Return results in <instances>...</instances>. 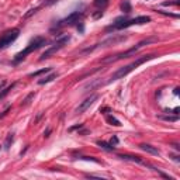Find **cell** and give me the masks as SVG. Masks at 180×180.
Returning a JSON list of instances; mask_svg holds the SVG:
<instances>
[{"instance_id": "cell-1", "label": "cell", "mask_w": 180, "mask_h": 180, "mask_svg": "<svg viewBox=\"0 0 180 180\" xmlns=\"http://www.w3.org/2000/svg\"><path fill=\"white\" fill-rule=\"evenodd\" d=\"M156 55H154V53H151V55H144V56H141V58H138L135 61V62H132V63H130V65H127V66H122V68H120V69H117V71L114 72V73L110 76V79L107 80L106 83H110V82H114V80H118V79H122L124 76H127L130 72H132L135 68H138L139 65H142V63H145L146 61H149V59H154Z\"/></svg>"}, {"instance_id": "cell-2", "label": "cell", "mask_w": 180, "mask_h": 180, "mask_svg": "<svg viewBox=\"0 0 180 180\" xmlns=\"http://www.w3.org/2000/svg\"><path fill=\"white\" fill-rule=\"evenodd\" d=\"M151 21V17L149 16H139V17H135L132 20H125V18H117L115 23L113 25L107 27V31H115V30H122V28H128L131 25H142V24H148Z\"/></svg>"}, {"instance_id": "cell-3", "label": "cell", "mask_w": 180, "mask_h": 180, "mask_svg": "<svg viewBox=\"0 0 180 180\" xmlns=\"http://www.w3.org/2000/svg\"><path fill=\"white\" fill-rule=\"evenodd\" d=\"M45 44H47V39H45L44 37H35V38H34L33 41H31L28 45H27L25 49L21 51V52H18L17 55L14 56V62H16V63H18L20 61H23V59L25 58L27 55H30V53L34 52V51H37L38 48L44 47Z\"/></svg>"}, {"instance_id": "cell-4", "label": "cell", "mask_w": 180, "mask_h": 180, "mask_svg": "<svg viewBox=\"0 0 180 180\" xmlns=\"http://www.w3.org/2000/svg\"><path fill=\"white\" fill-rule=\"evenodd\" d=\"M152 41H155V38H148V39H144V41H141L138 45H135L134 48H131V49H128V51H125V52H121V53H118V55H115V56H110V58H106L103 61V62H106V63H110V62H115V61H120V59H124V58H128V56H131L132 53H135L138 49H141L144 45H146V44H149V42H152Z\"/></svg>"}, {"instance_id": "cell-5", "label": "cell", "mask_w": 180, "mask_h": 180, "mask_svg": "<svg viewBox=\"0 0 180 180\" xmlns=\"http://www.w3.org/2000/svg\"><path fill=\"white\" fill-rule=\"evenodd\" d=\"M69 41H71V35H69V34H65V35H61L58 39H56V42L52 45V47L48 48V49L45 51L44 53H42L41 58H39V61H44V59L51 58V56H52L55 52H58V51L61 49V48L65 47V44H68Z\"/></svg>"}, {"instance_id": "cell-6", "label": "cell", "mask_w": 180, "mask_h": 180, "mask_svg": "<svg viewBox=\"0 0 180 180\" xmlns=\"http://www.w3.org/2000/svg\"><path fill=\"white\" fill-rule=\"evenodd\" d=\"M18 35H20V30L18 28L7 30L6 33H3V35L0 37V49H6L9 45H12L17 39Z\"/></svg>"}, {"instance_id": "cell-7", "label": "cell", "mask_w": 180, "mask_h": 180, "mask_svg": "<svg viewBox=\"0 0 180 180\" xmlns=\"http://www.w3.org/2000/svg\"><path fill=\"white\" fill-rule=\"evenodd\" d=\"M125 39H127V37H125V35H117V37H110V38L104 39L103 42H99V44H96L95 47L86 48V49L83 51V53H89V52H93V51H95L96 48H100V47H108V45H113V44H118V42H121V41H125Z\"/></svg>"}, {"instance_id": "cell-8", "label": "cell", "mask_w": 180, "mask_h": 180, "mask_svg": "<svg viewBox=\"0 0 180 180\" xmlns=\"http://www.w3.org/2000/svg\"><path fill=\"white\" fill-rule=\"evenodd\" d=\"M82 16H83L82 13L73 12L72 14H69L66 18H63V20L58 21V23H56V25H55V28H62V27H66V25H73V24L79 23L80 18H82Z\"/></svg>"}, {"instance_id": "cell-9", "label": "cell", "mask_w": 180, "mask_h": 180, "mask_svg": "<svg viewBox=\"0 0 180 180\" xmlns=\"http://www.w3.org/2000/svg\"><path fill=\"white\" fill-rule=\"evenodd\" d=\"M97 99H99V95H92L90 97H87L86 100H83L82 103L79 104V107L76 108V113L77 114H83L87 108H90V106H93V103H95Z\"/></svg>"}, {"instance_id": "cell-10", "label": "cell", "mask_w": 180, "mask_h": 180, "mask_svg": "<svg viewBox=\"0 0 180 180\" xmlns=\"http://www.w3.org/2000/svg\"><path fill=\"white\" fill-rule=\"evenodd\" d=\"M118 158L122 160H128V162H135L139 163V165H144V166H149V163L142 160L139 156H135V155H118Z\"/></svg>"}, {"instance_id": "cell-11", "label": "cell", "mask_w": 180, "mask_h": 180, "mask_svg": "<svg viewBox=\"0 0 180 180\" xmlns=\"http://www.w3.org/2000/svg\"><path fill=\"white\" fill-rule=\"evenodd\" d=\"M139 148H141L142 151L148 152V154H151V155H156V156H159V155H160L159 149L155 148V146H152V145H149V144H141V145H139Z\"/></svg>"}, {"instance_id": "cell-12", "label": "cell", "mask_w": 180, "mask_h": 180, "mask_svg": "<svg viewBox=\"0 0 180 180\" xmlns=\"http://www.w3.org/2000/svg\"><path fill=\"white\" fill-rule=\"evenodd\" d=\"M58 76V73L56 72H51L49 75H48L47 77H42V79H39L38 80V85H45V83H49V82H52L55 77Z\"/></svg>"}, {"instance_id": "cell-13", "label": "cell", "mask_w": 180, "mask_h": 180, "mask_svg": "<svg viewBox=\"0 0 180 180\" xmlns=\"http://www.w3.org/2000/svg\"><path fill=\"white\" fill-rule=\"evenodd\" d=\"M106 121L108 122L110 125H114V127H121V122L118 121L115 117H113V115H107V117H106Z\"/></svg>"}, {"instance_id": "cell-14", "label": "cell", "mask_w": 180, "mask_h": 180, "mask_svg": "<svg viewBox=\"0 0 180 180\" xmlns=\"http://www.w3.org/2000/svg\"><path fill=\"white\" fill-rule=\"evenodd\" d=\"M97 145L101 148V149H104V151H114V146L113 145H110V144H107L106 141H97Z\"/></svg>"}, {"instance_id": "cell-15", "label": "cell", "mask_w": 180, "mask_h": 180, "mask_svg": "<svg viewBox=\"0 0 180 180\" xmlns=\"http://www.w3.org/2000/svg\"><path fill=\"white\" fill-rule=\"evenodd\" d=\"M121 10H122L124 13H127V14H128V13H131V10H132V9H131L130 0H122V3H121Z\"/></svg>"}, {"instance_id": "cell-16", "label": "cell", "mask_w": 180, "mask_h": 180, "mask_svg": "<svg viewBox=\"0 0 180 180\" xmlns=\"http://www.w3.org/2000/svg\"><path fill=\"white\" fill-rule=\"evenodd\" d=\"M13 141H14V135H13V134H9L7 138H6V141H4V149H6V151H9V149H10Z\"/></svg>"}, {"instance_id": "cell-17", "label": "cell", "mask_w": 180, "mask_h": 180, "mask_svg": "<svg viewBox=\"0 0 180 180\" xmlns=\"http://www.w3.org/2000/svg\"><path fill=\"white\" fill-rule=\"evenodd\" d=\"M14 86H16V83H13V85H10V86H7L6 89H3L2 92H0V99H3V97H6L7 95H9L10 92H12L13 89H14Z\"/></svg>"}, {"instance_id": "cell-18", "label": "cell", "mask_w": 180, "mask_h": 180, "mask_svg": "<svg viewBox=\"0 0 180 180\" xmlns=\"http://www.w3.org/2000/svg\"><path fill=\"white\" fill-rule=\"evenodd\" d=\"M48 72H51V68H44V69H41V71H37V72H34V73H30L28 77H37L42 73H48Z\"/></svg>"}, {"instance_id": "cell-19", "label": "cell", "mask_w": 180, "mask_h": 180, "mask_svg": "<svg viewBox=\"0 0 180 180\" xmlns=\"http://www.w3.org/2000/svg\"><path fill=\"white\" fill-rule=\"evenodd\" d=\"M107 4H108V0H95V6L99 7V9H101V10H103Z\"/></svg>"}, {"instance_id": "cell-20", "label": "cell", "mask_w": 180, "mask_h": 180, "mask_svg": "<svg viewBox=\"0 0 180 180\" xmlns=\"http://www.w3.org/2000/svg\"><path fill=\"white\" fill-rule=\"evenodd\" d=\"M34 97H35V93H30V95L23 100V103H21V107H23V106H28V104L31 103V100H33Z\"/></svg>"}, {"instance_id": "cell-21", "label": "cell", "mask_w": 180, "mask_h": 180, "mask_svg": "<svg viewBox=\"0 0 180 180\" xmlns=\"http://www.w3.org/2000/svg\"><path fill=\"white\" fill-rule=\"evenodd\" d=\"M162 118V120H165V121H177V120H179V115H173V117H172V115H163V117H160Z\"/></svg>"}, {"instance_id": "cell-22", "label": "cell", "mask_w": 180, "mask_h": 180, "mask_svg": "<svg viewBox=\"0 0 180 180\" xmlns=\"http://www.w3.org/2000/svg\"><path fill=\"white\" fill-rule=\"evenodd\" d=\"M56 2H59V0H44V6H52Z\"/></svg>"}, {"instance_id": "cell-23", "label": "cell", "mask_w": 180, "mask_h": 180, "mask_svg": "<svg viewBox=\"0 0 180 180\" xmlns=\"http://www.w3.org/2000/svg\"><path fill=\"white\" fill-rule=\"evenodd\" d=\"M179 4V0H174V2H165L163 6H177Z\"/></svg>"}, {"instance_id": "cell-24", "label": "cell", "mask_w": 180, "mask_h": 180, "mask_svg": "<svg viewBox=\"0 0 180 180\" xmlns=\"http://www.w3.org/2000/svg\"><path fill=\"white\" fill-rule=\"evenodd\" d=\"M117 144H118V138H117V136H113V138L110 139V145L114 146V145H117Z\"/></svg>"}, {"instance_id": "cell-25", "label": "cell", "mask_w": 180, "mask_h": 180, "mask_svg": "<svg viewBox=\"0 0 180 180\" xmlns=\"http://www.w3.org/2000/svg\"><path fill=\"white\" fill-rule=\"evenodd\" d=\"M101 16H103V12H97V13H95V14H93V17L99 18V17H101Z\"/></svg>"}, {"instance_id": "cell-26", "label": "cell", "mask_w": 180, "mask_h": 180, "mask_svg": "<svg viewBox=\"0 0 180 180\" xmlns=\"http://www.w3.org/2000/svg\"><path fill=\"white\" fill-rule=\"evenodd\" d=\"M37 10H38V9H33V10H30V12H28V13H27V14H25V17H30V16L33 14V13H35Z\"/></svg>"}, {"instance_id": "cell-27", "label": "cell", "mask_w": 180, "mask_h": 180, "mask_svg": "<svg viewBox=\"0 0 180 180\" xmlns=\"http://www.w3.org/2000/svg\"><path fill=\"white\" fill-rule=\"evenodd\" d=\"M106 111H111V110H110L108 107H103V108H100V113H106Z\"/></svg>"}, {"instance_id": "cell-28", "label": "cell", "mask_w": 180, "mask_h": 180, "mask_svg": "<svg viewBox=\"0 0 180 180\" xmlns=\"http://www.w3.org/2000/svg\"><path fill=\"white\" fill-rule=\"evenodd\" d=\"M49 134H51V130H49V128H48V130L44 132V136H45V138H47V136H49Z\"/></svg>"}, {"instance_id": "cell-29", "label": "cell", "mask_w": 180, "mask_h": 180, "mask_svg": "<svg viewBox=\"0 0 180 180\" xmlns=\"http://www.w3.org/2000/svg\"><path fill=\"white\" fill-rule=\"evenodd\" d=\"M179 90H180V89H179V87H176V89L173 90V95H174V96H177V95H179Z\"/></svg>"}, {"instance_id": "cell-30", "label": "cell", "mask_w": 180, "mask_h": 180, "mask_svg": "<svg viewBox=\"0 0 180 180\" xmlns=\"http://www.w3.org/2000/svg\"><path fill=\"white\" fill-rule=\"evenodd\" d=\"M173 148H174V149H176V151H179V149H180V148H179V145H177V144H173Z\"/></svg>"}, {"instance_id": "cell-31", "label": "cell", "mask_w": 180, "mask_h": 180, "mask_svg": "<svg viewBox=\"0 0 180 180\" xmlns=\"http://www.w3.org/2000/svg\"><path fill=\"white\" fill-rule=\"evenodd\" d=\"M172 158H173L174 160H179V156H176V155H172Z\"/></svg>"}]
</instances>
